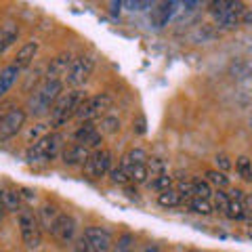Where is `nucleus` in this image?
Segmentation results:
<instances>
[{
	"label": "nucleus",
	"instance_id": "473e14b6",
	"mask_svg": "<svg viewBox=\"0 0 252 252\" xmlns=\"http://www.w3.org/2000/svg\"><path fill=\"white\" fill-rule=\"evenodd\" d=\"M101 132H116V130H120V120L114 116H105V118H101Z\"/></svg>",
	"mask_w": 252,
	"mask_h": 252
},
{
	"label": "nucleus",
	"instance_id": "9b49d317",
	"mask_svg": "<svg viewBox=\"0 0 252 252\" xmlns=\"http://www.w3.org/2000/svg\"><path fill=\"white\" fill-rule=\"evenodd\" d=\"M49 233L53 235V240L57 244H61V246H67V244H72L74 238H76V219L72 215L61 212L59 219L55 220L53 229Z\"/></svg>",
	"mask_w": 252,
	"mask_h": 252
},
{
	"label": "nucleus",
	"instance_id": "c85d7f7f",
	"mask_svg": "<svg viewBox=\"0 0 252 252\" xmlns=\"http://www.w3.org/2000/svg\"><path fill=\"white\" fill-rule=\"evenodd\" d=\"M206 181L210 185H215L217 189L229 187V177H225V172H220V170H208L206 172Z\"/></svg>",
	"mask_w": 252,
	"mask_h": 252
},
{
	"label": "nucleus",
	"instance_id": "393cba45",
	"mask_svg": "<svg viewBox=\"0 0 252 252\" xmlns=\"http://www.w3.org/2000/svg\"><path fill=\"white\" fill-rule=\"evenodd\" d=\"M172 183H175V179H172L168 172H166V175H162V177L149 179V181H147V187L154 189V191H158V193H162V191H166V189H170Z\"/></svg>",
	"mask_w": 252,
	"mask_h": 252
},
{
	"label": "nucleus",
	"instance_id": "cd10ccee",
	"mask_svg": "<svg viewBox=\"0 0 252 252\" xmlns=\"http://www.w3.org/2000/svg\"><path fill=\"white\" fill-rule=\"evenodd\" d=\"M193 198H202V200H210L212 198V189H210L208 181L193 179Z\"/></svg>",
	"mask_w": 252,
	"mask_h": 252
},
{
	"label": "nucleus",
	"instance_id": "e433bc0d",
	"mask_svg": "<svg viewBox=\"0 0 252 252\" xmlns=\"http://www.w3.org/2000/svg\"><path fill=\"white\" fill-rule=\"evenodd\" d=\"M191 252H198V250H191Z\"/></svg>",
	"mask_w": 252,
	"mask_h": 252
},
{
	"label": "nucleus",
	"instance_id": "6e6552de",
	"mask_svg": "<svg viewBox=\"0 0 252 252\" xmlns=\"http://www.w3.org/2000/svg\"><path fill=\"white\" fill-rule=\"evenodd\" d=\"M112 162H114V154L109 152V149H103V147L94 149L84 164V175L89 179L105 177V175H109V170H112Z\"/></svg>",
	"mask_w": 252,
	"mask_h": 252
},
{
	"label": "nucleus",
	"instance_id": "2eb2a0df",
	"mask_svg": "<svg viewBox=\"0 0 252 252\" xmlns=\"http://www.w3.org/2000/svg\"><path fill=\"white\" fill-rule=\"evenodd\" d=\"M147 160H149V156H147L145 149L132 147V149H128V152L120 158V166L128 172V177H130V172L135 170L137 166H143V164H147Z\"/></svg>",
	"mask_w": 252,
	"mask_h": 252
},
{
	"label": "nucleus",
	"instance_id": "0eeeda50",
	"mask_svg": "<svg viewBox=\"0 0 252 252\" xmlns=\"http://www.w3.org/2000/svg\"><path fill=\"white\" fill-rule=\"evenodd\" d=\"M93 69H94V59L91 55H78V57H74L72 65H69L63 84H67L69 89H80V86L91 78Z\"/></svg>",
	"mask_w": 252,
	"mask_h": 252
},
{
	"label": "nucleus",
	"instance_id": "412c9836",
	"mask_svg": "<svg viewBox=\"0 0 252 252\" xmlns=\"http://www.w3.org/2000/svg\"><path fill=\"white\" fill-rule=\"evenodd\" d=\"M61 212L57 210V206H53V204H44V206H40V210H38V223H40L42 229L46 231H51L53 229V225H55V220L59 219Z\"/></svg>",
	"mask_w": 252,
	"mask_h": 252
},
{
	"label": "nucleus",
	"instance_id": "f3484780",
	"mask_svg": "<svg viewBox=\"0 0 252 252\" xmlns=\"http://www.w3.org/2000/svg\"><path fill=\"white\" fill-rule=\"evenodd\" d=\"M19 38V26L13 21H6L0 26V55H4Z\"/></svg>",
	"mask_w": 252,
	"mask_h": 252
},
{
	"label": "nucleus",
	"instance_id": "6ab92c4d",
	"mask_svg": "<svg viewBox=\"0 0 252 252\" xmlns=\"http://www.w3.org/2000/svg\"><path fill=\"white\" fill-rule=\"evenodd\" d=\"M231 220H240L246 215V204H244V191L242 189H233L229 191V208L225 212Z\"/></svg>",
	"mask_w": 252,
	"mask_h": 252
},
{
	"label": "nucleus",
	"instance_id": "4c0bfd02",
	"mask_svg": "<svg viewBox=\"0 0 252 252\" xmlns=\"http://www.w3.org/2000/svg\"><path fill=\"white\" fill-rule=\"evenodd\" d=\"M0 118H2V116H0Z\"/></svg>",
	"mask_w": 252,
	"mask_h": 252
},
{
	"label": "nucleus",
	"instance_id": "39448f33",
	"mask_svg": "<svg viewBox=\"0 0 252 252\" xmlns=\"http://www.w3.org/2000/svg\"><path fill=\"white\" fill-rule=\"evenodd\" d=\"M114 107V99L107 93H99L93 97H84L80 107L76 112V120L80 122H94L97 118H105L109 109Z\"/></svg>",
	"mask_w": 252,
	"mask_h": 252
},
{
	"label": "nucleus",
	"instance_id": "20e7f679",
	"mask_svg": "<svg viewBox=\"0 0 252 252\" xmlns=\"http://www.w3.org/2000/svg\"><path fill=\"white\" fill-rule=\"evenodd\" d=\"M82 99H84V94L80 89H69L67 93H63L51 109V124L63 126V124H67V120L76 118V112L80 107Z\"/></svg>",
	"mask_w": 252,
	"mask_h": 252
},
{
	"label": "nucleus",
	"instance_id": "72a5a7b5",
	"mask_svg": "<svg viewBox=\"0 0 252 252\" xmlns=\"http://www.w3.org/2000/svg\"><path fill=\"white\" fill-rule=\"evenodd\" d=\"M215 164H217V170H220V172L229 170V168L233 166L231 160H229V156H225V154H219V156L215 158Z\"/></svg>",
	"mask_w": 252,
	"mask_h": 252
},
{
	"label": "nucleus",
	"instance_id": "4be33fe9",
	"mask_svg": "<svg viewBox=\"0 0 252 252\" xmlns=\"http://www.w3.org/2000/svg\"><path fill=\"white\" fill-rule=\"evenodd\" d=\"M158 204H160L162 208H177V206L183 204V200H181V193L177 191V189L170 187V189H166V191L158 193Z\"/></svg>",
	"mask_w": 252,
	"mask_h": 252
},
{
	"label": "nucleus",
	"instance_id": "bb28decb",
	"mask_svg": "<svg viewBox=\"0 0 252 252\" xmlns=\"http://www.w3.org/2000/svg\"><path fill=\"white\" fill-rule=\"evenodd\" d=\"M147 170H149V179L162 177V175H166V172H168L166 162H164L162 158H149V160H147Z\"/></svg>",
	"mask_w": 252,
	"mask_h": 252
},
{
	"label": "nucleus",
	"instance_id": "f8f14e48",
	"mask_svg": "<svg viewBox=\"0 0 252 252\" xmlns=\"http://www.w3.org/2000/svg\"><path fill=\"white\" fill-rule=\"evenodd\" d=\"M101 141H103V132L99 130V126L94 122H82L78 126V130L74 132V143L84 145L89 149H99Z\"/></svg>",
	"mask_w": 252,
	"mask_h": 252
},
{
	"label": "nucleus",
	"instance_id": "f03ea898",
	"mask_svg": "<svg viewBox=\"0 0 252 252\" xmlns=\"http://www.w3.org/2000/svg\"><path fill=\"white\" fill-rule=\"evenodd\" d=\"M210 15L215 17L217 26L220 30H233L246 17L248 9L242 2H233V0H220V2H210Z\"/></svg>",
	"mask_w": 252,
	"mask_h": 252
},
{
	"label": "nucleus",
	"instance_id": "aec40b11",
	"mask_svg": "<svg viewBox=\"0 0 252 252\" xmlns=\"http://www.w3.org/2000/svg\"><path fill=\"white\" fill-rule=\"evenodd\" d=\"M156 9L152 11V21L156 28H164L168 23V19L172 17V13H175V6L177 2H158L154 4Z\"/></svg>",
	"mask_w": 252,
	"mask_h": 252
},
{
	"label": "nucleus",
	"instance_id": "c9c22d12",
	"mask_svg": "<svg viewBox=\"0 0 252 252\" xmlns=\"http://www.w3.org/2000/svg\"><path fill=\"white\" fill-rule=\"evenodd\" d=\"M72 252H89V250H86V246L80 242V238H78V240H76V244H74V250H72Z\"/></svg>",
	"mask_w": 252,
	"mask_h": 252
},
{
	"label": "nucleus",
	"instance_id": "a211bd4d",
	"mask_svg": "<svg viewBox=\"0 0 252 252\" xmlns=\"http://www.w3.org/2000/svg\"><path fill=\"white\" fill-rule=\"evenodd\" d=\"M19 76H21V69L17 65H13V63H9V65H4L0 69V99L13 89L15 82L19 80Z\"/></svg>",
	"mask_w": 252,
	"mask_h": 252
},
{
	"label": "nucleus",
	"instance_id": "7c9ffc66",
	"mask_svg": "<svg viewBox=\"0 0 252 252\" xmlns=\"http://www.w3.org/2000/svg\"><path fill=\"white\" fill-rule=\"evenodd\" d=\"M212 198H215V204H212V208L225 215L227 208H229V193H225L223 189H217V191H212Z\"/></svg>",
	"mask_w": 252,
	"mask_h": 252
},
{
	"label": "nucleus",
	"instance_id": "5701e85b",
	"mask_svg": "<svg viewBox=\"0 0 252 252\" xmlns=\"http://www.w3.org/2000/svg\"><path fill=\"white\" fill-rule=\"evenodd\" d=\"M2 200H4V208L6 212H21V193L17 189H2Z\"/></svg>",
	"mask_w": 252,
	"mask_h": 252
},
{
	"label": "nucleus",
	"instance_id": "2f4dec72",
	"mask_svg": "<svg viewBox=\"0 0 252 252\" xmlns=\"http://www.w3.org/2000/svg\"><path fill=\"white\" fill-rule=\"evenodd\" d=\"M109 179H112V183L116 185H126V183H130V177H128V172H126L120 164H118L116 168L109 170Z\"/></svg>",
	"mask_w": 252,
	"mask_h": 252
},
{
	"label": "nucleus",
	"instance_id": "b1692460",
	"mask_svg": "<svg viewBox=\"0 0 252 252\" xmlns=\"http://www.w3.org/2000/svg\"><path fill=\"white\" fill-rule=\"evenodd\" d=\"M112 252H135V235L130 231H124L118 235V240L114 242Z\"/></svg>",
	"mask_w": 252,
	"mask_h": 252
},
{
	"label": "nucleus",
	"instance_id": "c756f323",
	"mask_svg": "<svg viewBox=\"0 0 252 252\" xmlns=\"http://www.w3.org/2000/svg\"><path fill=\"white\" fill-rule=\"evenodd\" d=\"M235 170L244 181H252V162L248 160L246 156H242L235 160Z\"/></svg>",
	"mask_w": 252,
	"mask_h": 252
},
{
	"label": "nucleus",
	"instance_id": "ddd939ff",
	"mask_svg": "<svg viewBox=\"0 0 252 252\" xmlns=\"http://www.w3.org/2000/svg\"><path fill=\"white\" fill-rule=\"evenodd\" d=\"M72 53H59L55 59H51L49 67H46V74H44V80H53V82H63L67 76V69L72 65Z\"/></svg>",
	"mask_w": 252,
	"mask_h": 252
},
{
	"label": "nucleus",
	"instance_id": "423d86ee",
	"mask_svg": "<svg viewBox=\"0 0 252 252\" xmlns=\"http://www.w3.org/2000/svg\"><path fill=\"white\" fill-rule=\"evenodd\" d=\"M19 233L28 250H38L42 244V227L38 223V217L28 208H21L19 212Z\"/></svg>",
	"mask_w": 252,
	"mask_h": 252
},
{
	"label": "nucleus",
	"instance_id": "4468645a",
	"mask_svg": "<svg viewBox=\"0 0 252 252\" xmlns=\"http://www.w3.org/2000/svg\"><path fill=\"white\" fill-rule=\"evenodd\" d=\"M91 149L84 147V145H78V143H69L67 147H63L61 158L67 166H78V164H86V160L91 158Z\"/></svg>",
	"mask_w": 252,
	"mask_h": 252
},
{
	"label": "nucleus",
	"instance_id": "f704fd0d",
	"mask_svg": "<svg viewBox=\"0 0 252 252\" xmlns=\"http://www.w3.org/2000/svg\"><path fill=\"white\" fill-rule=\"evenodd\" d=\"M137 252H160V248H158V244L149 242V244H145V246H141Z\"/></svg>",
	"mask_w": 252,
	"mask_h": 252
},
{
	"label": "nucleus",
	"instance_id": "f257e3e1",
	"mask_svg": "<svg viewBox=\"0 0 252 252\" xmlns=\"http://www.w3.org/2000/svg\"><path fill=\"white\" fill-rule=\"evenodd\" d=\"M63 82H53V80H42L34 89L32 97L28 101V114L40 118L44 114H51L53 105L57 103V99L63 94Z\"/></svg>",
	"mask_w": 252,
	"mask_h": 252
},
{
	"label": "nucleus",
	"instance_id": "9d476101",
	"mask_svg": "<svg viewBox=\"0 0 252 252\" xmlns=\"http://www.w3.org/2000/svg\"><path fill=\"white\" fill-rule=\"evenodd\" d=\"M26 118H28V112L21 107H13L6 114H2V118H0V143H4V141H9L17 135L26 126Z\"/></svg>",
	"mask_w": 252,
	"mask_h": 252
},
{
	"label": "nucleus",
	"instance_id": "7ed1b4c3",
	"mask_svg": "<svg viewBox=\"0 0 252 252\" xmlns=\"http://www.w3.org/2000/svg\"><path fill=\"white\" fill-rule=\"evenodd\" d=\"M63 147V135L61 132H46L40 139L34 141V145L28 149V162L32 164H40V162H51L59 156Z\"/></svg>",
	"mask_w": 252,
	"mask_h": 252
},
{
	"label": "nucleus",
	"instance_id": "dca6fc26",
	"mask_svg": "<svg viewBox=\"0 0 252 252\" xmlns=\"http://www.w3.org/2000/svg\"><path fill=\"white\" fill-rule=\"evenodd\" d=\"M38 49H40V44H38L36 40H30L21 46V49L17 51V55H15V61H13V65H17L21 72L26 67L32 65V61L36 59V55H38Z\"/></svg>",
	"mask_w": 252,
	"mask_h": 252
},
{
	"label": "nucleus",
	"instance_id": "a878e982",
	"mask_svg": "<svg viewBox=\"0 0 252 252\" xmlns=\"http://www.w3.org/2000/svg\"><path fill=\"white\" fill-rule=\"evenodd\" d=\"M187 208L191 212H195V215H204V217L210 215V212L215 210L212 208V204H210V200H202V198H191L187 202Z\"/></svg>",
	"mask_w": 252,
	"mask_h": 252
},
{
	"label": "nucleus",
	"instance_id": "1a4fd4ad",
	"mask_svg": "<svg viewBox=\"0 0 252 252\" xmlns=\"http://www.w3.org/2000/svg\"><path fill=\"white\" fill-rule=\"evenodd\" d=\"M80 242L89 252H109L114 246V235L105 227H89L80 235Z\"/></svg>",
	"mask_w": 252,
	"mask_h": 252
}]
</instances>
